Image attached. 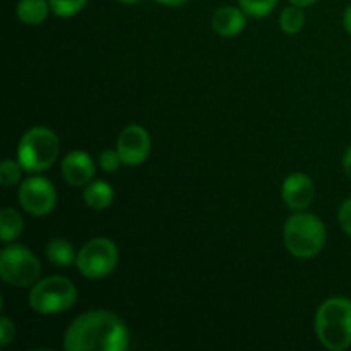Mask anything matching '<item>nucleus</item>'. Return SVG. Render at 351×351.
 Wrapping results in <instances>:
<instances>
[{
    "instance_id": "1",
    "label": "nucleus",
    "mask_w": 351,
    "mask_h": 351,
    "mask_svg": "<svg viewBox=\"0 0 351 351\" xmlns=\"http://www.w3.org/2000/svg\"><path fill=\"white\" fill-rule=\"evenodd\" d=\"M129 343L125 322L108 311H89L79 315L64 335L65 351H125Z\"/></svg>"
},
{
    "instance_id": "2",
    "label": "nucleus",
    "mask_w": 351,
    "mask_h": 351,
    "mask_svg": "<svg viewBox=\"0 0 351 351\" xmlns=\"http://www.w3.org/2000/svg\"><path fill=\"white\" fill-rule=\"evenodd\" d=\"M315 332L322 346L343 351L351 346V300L335 297L326 300L315 314Z\"/></svg>"
},
{
    "instance_id": "3",
    "label": "nucleus",
    "mask_w": 351,
    "mask_h": 351,
    "mask_svg": "<svg viewBox=\"0 0 351 351\" xmlns=\"http://www.w3.org/2000/svg\"><path fill=\"white\" fill-rule=\"evenodd\" d=\"M283 242L288 252L297 259H312L326 243V226L315 215L295 211L283 228Z\"/></svg>"
},
{
    "instance_id": "4",
    "label": "nucleus",
    "mask_w": 351,
    "mask_h": 351,
    "mask_svg": "<svg viewBox=\"0 0 351 351\" xmlns=\"http://www.w3.org/2000/svg\"><path fill=\"white\" fill-rule=\"evenodd\" d=\"M60 144L57 134L48 127H33L21 137L17 161L27 173L48 170L57 161Z\"/></svg>"
},
{
    "instance_id": "5",
    "label": "nucleus",
    "mask_w": 351,
    "mask_h": 351,
    "mask_svg": "<svg viewBox=\"0 0 351 351\" xmlns=\"http://www.w3.org/2000/svg\"><path fill=\"white\" fill-rule=\"evenodd\" d=\"M77 300V288L64 276L36 281L31 288L29 305L36 314L55 315L69 311Z\"/></svg>"
},
{
    "instance_id": "6",
    "label": "nucleus",
    "mask_w": 351,
    "mask_h": 351,
    "mask_svg": "<svg viewBox=\"0 0 351 351\" xmlns=\"http://www.w3.org/2000/svg\"><path fill=\"white\" fill-rule=\"evenodd\" d=\"M41 263L29 249L23 245H7L0 252V276L10 287L26 288L38 281Z\"/></svg>"
},
{
    "instance_id": "7",
    "label": "nucleus",
    "mask_w": 351,
    "mask_h": 351,
    "mask_svg": "<svg viewBox=\"0 0 351 351\" xmlns=\"http://www.w3.org/2000/svg\"><path fill=\"white\" fill-rule=\"evenodd\" d=\"M119 264V249L108 239H93L77 252L75 266L89 280H101L112 274Z\"/></svg>"
},
{
    "instance_id": "8",
    "label": "nucleus",
    "mask_w": 351,
    "mask_h": 351,
    "mask_svg": "<svg viewBox=\"0 0 351 351\" xmlns=\"http://www.w3.org/2000/svg\"><path fill=\"white\" fill-rule=\"evenodd\" d=\"M19 204L24 211L31 216H47L50 215L57 204V192L53 184L45 177L26 178L19 187Z\"/></svg>"
},
{
    "instance_id": "9",
    "label": "nucleus",
    "mask_w": 351,
    "mask_h": 351,
    "mask_svg": "<svg viewBox=\"0 0 351 351\" xmlns=\"http://www.w3.org/2000/svg\"><path fill=\"white\" fill-rule=\"evenodd\" d=\"M117 151L123 165L137 167L147 160L151 151V137L141 125H129L120 132L117 141Z\"/></svg>"
},
{
    "instance_id": "10",
    "label": "nucleus",
    "mask_w": 351,
    "mask_h": 351,
    "mask_svg": "<svg viewBox=\"0 0 351 351\" xmlns=\"http://www.w3.org/2000/svg\"><path fill=\"white\" fill-rule=\"evenodd\" d=\"M285 204L293 211H305L315 197V187L311 177L305 173H291L285 178L281 189Z\"/></svg>"
},
{
    "instance_id": "11",
    "label": "nucleus",
    "mask_w": 351,
    "mask_h": 351,
    "mask_svg": "<svg viewBox=\"0 0 351 351\" xmlns=\"http://www.w3.org/2000/svg\"><path fill=\"white\" fill-rule=\"evenodd\" d=\"M62 177L72 187H86L95 177V161L84 151H72L62 161Z\"/></svg>"
},
{
    "instance_id": "12",
    "label": "nucleus",
    "mask_w": 351,
    "mask_h": 351,
    "mask_svg": "<svg viewBox=\"0 0 351 351\" xmlns=\"http://www.w3.org/2000/svg\"><path fill=\"white\" fill-rule=\"evenodd\" d=\"M213 31L223 38H233L245 27V12L237 7L225 5L215 10L211 19Z\"/></svg>"
},
{
    "instance_id": "13",
    "label": "nucleus",
    "mask_w": 351,
    "mask_h": 351,
    "mask_svg": "<svg viewBox=\"0 0 351 351\" xmlns=\"http://www.w3.org/2000/svg\"><path fill=\"white\" fill-rule=\"evenodd\" d=\"M113 189L110 184L103 180H93L89 182L82 192V199H84L86 206L93 211H103V209L110 208L113 202Z\"/></svg>"
},
{
    "instance_id": "14",
    "label": "nucleus",
    "mask_w": 351,
    "mask_h": 351,
    "mask_svg": "<svg viewBox=\"0 0 351 351\" xmlns=\"http://www.w3.org/2000/svg\"><path fill=\"white\" fill-rule=\"evenodd\" d=\"M16 10L21 23L27 26H38L47 19L51 9L48 0H19Z\"/></svg>"
},
{
    "instance_id": "15",
    "label": "nucleus",
    "mask_w": 351,
    "mask_h": 351,
    "mask_svg": "<svg viewBox=\"0 0 351 351\" xmlns=\"http://www.w3.org/2000/svg\"><path fill=\"white\" fill-rule=\"evenodd\" d=\"M47 257L51 264L60 267H67L75 263L77 254L74 252V247L65 239H53L47 245Z\"/></svg>"
},
{
    "instance_id": "16",
    "label": "nucleus",
    "mask_w": 351,
    "mask_h": 351,
    "mask_svg": "<svg viewBox=\"0 0 351 351\" xmlns=\"http://www.w3.org/2000/svg\"><path fill=\"white\" fill-rule=\"evenodd\" d=\"M24 219L16 209L7 208L0 213V239L2 242H12L23 233Z\"/></svg>"
},
{
    "instance_id": "17",
    "label": "nucleus",
    "mask_w": 351,
    "mask_h": 351,
    "mask_svg": "<svg viewBox=\"0 0 351 351\" xmlns=\"http://www.w3.org/2000/svg\"><path fill=\"white\" fill-rule=\"evenodd\" d=\"M304 24H305V14L302 7L293 5V3H291L290 7L283 9V12H281L280 16V26L283 33L287 34L300 33Z\"/></svg>"
},
{
    "instance_id": "18",
    "label": "nucleus",
    "mask_w": 351,
    "mask_h": 351,
    "mask_svg": "<svg viewBox=\"0 0 351 351\" xmlns=\"http://www.w3.org/2000/svg\"><path fill=\"white\" fill-rule=\"evenodd\" d=\"M240 9L250 17H266L273 12V9L276 7L278 0H239Z\"/></svg>"
},
{
    "instance_id": "19",
    "label": "nucleus",
    "mask_w": 351,
    "mask_h": 351,
    "mask_svg": "<svg viewBox=\"0 0 351 351\" xmlns=\"http://www.w3.org/2000/svg\"><path fill=\"white\" fill-rule=\"evenodd\" d=\"M50 9L58 17H72L81 12L88 0H48Z\"/></svg>"
},
{
    "instance_id": "20",
    "label": "nucleus",
    "mask_w": 351,
    "mask_h": 351,
    "mask_svg": "<svg viewBox=\"0 0 351 351\" xmlns=\"http://www.w3.org/2000/svg\"><path fill=\"white\" fill-rule=\"evenodd\" d=\"M24 168L21 167L19 161L12 160H3L2 167H0V184L2 187H12L17 182L21 180V175H23Z\"/></svg>"
},
{
    "instance_id": "21",
    "label": "nucleus",
    "mask_w": 351,
    "mask_h": 351,
    "mask_svg": "<svg viewBox=\"0 0 351 351\" xmlns=\"http://www.w3.org/2000/svg\"><path fill=\"white\" fill-rule=\"evenodd\" d=\"M99 161V167H101L103 171H106V173H113V171H117L120 168V165H122V158H120L119 151H113V149H105L101 154H99L98 158Z\"/></svg>"
},
{
    "instance_id": "22",
    "label": "nucleus",
    "mask_w": 351,
    "mask_h": 351,
    "mask_svg": "<svg viewBox=\"0 0 351 351\" xmlns=\"http://www.w3.org/2000/svg\"><path fill=\"white\" fill-rule=\"evenodd\" d=\"M16 338V326L12 324L9 317L0 319V346L7 348Z\"/></svg>"
},
{
    "instance_id": "23",
    "label": "nucleus",
    "mask_w": 351,
    "mask_h": 351,
    "mask_svg": "<svg viewBox=\"0 0 351 351\" xmlns=\"http://www.w3.org/2000/svg\"><path fill=\"white\" fill-rule=\"evenodd\" d=\"M338 221H339V226L343 228V232H345L348 237H351V197L346 199V201H343V204L339 206Z\"/></svg>"
},
{
    "instance_id": "24",
    "label": "nucleus",
    "mask_w": 351,
    "mask_h": 351,
    "mask_svg": "<svg viewBox=\"0 0 351 351\" xmlns=\"http://www.w3.org/2000/svg\"><path fill=\"white\" fill-rule=\"evenodd\" d=\"M343 168H345L346 175L351 178V146L346 149L345 156H343Z\"/></svg>"
},
{
    "instance_id": "25",
    "label": "nucleus",
    "mask_w": 351,
    "mask_h": 351,
    "mask_svg": "<svg viewBox=\"0 0 351 351\" xmlns=\"http://www.w3.org/2000/svg\"><path fill=\"white\" fill-rule=\"evenodd\" d=\"M343 23H345L346 31L351 34V5L346 7L345 10V16H343Z\"/></svg>"
},
{
    "instance_id": "26",
    "label": "nucleus",
    "mask_w": 351,
    "mask_h": 351,
    "mask_svg": "<svg viewBox=\"0 0 351 351\" xmlns=\"http://www.w3.org/2000/svg\"><path fill=\"white\" fill-rule=\"evenodd\" d=\"M158 3H163V5H168V7H178V5H184L185 2H189V0H156Z\"/></svg>"
},
{
    "instance_id": "27",
    "label": "nucleus",
    "mask_w": 351,
    "mask_h": 351,
    "mask_svg": "<svg viewBox=\"0 0 351 351\" xmlns=\"http://www.w3.org/2000/svg\"><path fill=\"white\" fill-rule=\"evenodd\" d=\"M315 2H317V0H290V3H293V5L302 7V9H305V7L314 5Z\"/></svg>"
},
{
    "instance_id": "28",
    "label": "nucleus",
    "mask_w": 351,
    "mask_h": 351,
    "mask_svg": "<svg viewBox=\"0 0 351 351\" xmlns=\"http://www.w3.org/2000/svg\"><path fill=\"white\" fill-rule=\"evenodd\" d=\"M119 2H122V3H137V2H141V0H119Z\"/></svg>"
}]
</instances>
